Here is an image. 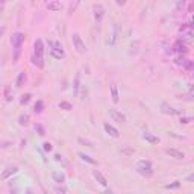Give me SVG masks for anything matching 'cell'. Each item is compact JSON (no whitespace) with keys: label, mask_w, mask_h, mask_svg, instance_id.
<instances>
[{"label":"cell","mask_w":194,"mask_h":194,"mask_svg":"<svg viewBox=\"0 0 194 194\" xmlns=\"http://www.w3.org/2000/svg\"><path fill=\"white\" fill-rule=\"evenodd\" d=\"M35 131L38 132L40 137H44V135H46V131H44V128H43L41 125H35Z\"/></svg>","instance_id":"f546056e"},{"label":"cell","mask_w":194,"mask_h":194,"mask_svg":"<svg viewBox=\"0 0 194 194\" xmlns=\"http://www.w3.org/2000/svg\"><path fill=\"white\" fill-rule=\"evenodd\" d=\"M47 9L48 11H61L62 9V3L61 2H58V0H52V2H48L47 3Z\"/></svg>","instance_id":"5bb4252c"},{"label":"cell","mask_w":194,"mask_h":194,"mask_svg":"<svg viewBox=\"0 0 194 194\" xmlns=\"http://www.w3.org/2000/svg\"><path fill=\"white\" fill-rule=\"evenodd\" d=\"M184 62H185V56L184 55H179V56L175 58V64L176 65H184Z\"/></svg>","instance_id":"4316f807"},{"label":"cell","mask_w":194,"mask_h":194,"mask_svg":"<svg viewBox=\"0 0 194 194\" xmlns=\"http://www.w3.org/2000/svg\"><path fill=\"white\" fill-rule=\"evenodd\" d=\"M137 172L143 176H150L153 173V167H152V162L150 161H140L137 164Z\"/></svg>","instance_id":"6da1fadb"},{"label":"cell","mask_w":194,"mask_h":194,"mask_svg":"<svg viewBox=\"0 0 194 194\" xmlns=\"http://www.w3.org/2000/svg\"><path fill=\"white\" fill-rule=\"evenodd\" d=\"M182 67H185L188 71H191L193 68H194V65H193V61H190V59H185V62H184V65Z\"/></svg>","instance_id":"f1b7e54d"},{"label":"cell","mask_w":194,"mask_h":194,"mask_svg":"<svg viewBox=\"0 0 194 194\" xmlns=\"http://www.w3.org/2000/svg\"><path fill=\"white\" fill-rule=\"evenodd\" d=\"M50 55H52L53 58H56V59H62V58L65 56V53H64V48L61 50V48H55V47H52V48H50Z\"/></svg>","instance_id":"ac0fdd59"},{"label":"cell","mask_w":194,"mask_h":194,"mask_svg":"<svg viewBox=\"0 0 194 194\" xmlns=\"http://www.w3.org/2000/svg\"><path fill=\"white\" fill-rule=\"evenodd\" d=\"M5 97H6V102H11V100H12V94H11L9 87H6V88H5Z\"/></svg>","instance_id":"1f68e13d"},{"label":"cell","mask_w":194,"mask_h":194,"mask_svg":"<svg viewBox=\"0 0 194 194\" xmlns=\"http://www.w3.org/2000/svg\"><path fill=\"white\" fill-rule=\"evenodd\" d=\"M93 176H94V179L99 182L102 187H108V181H106V178L99 172V170H93Z\"/></svg>","instance_id":"30bf717a"},{"label":"cell","mask_w":194,"mask_h":194,"mask_svg":"<svg viewBox=\"0 0 194 194\" xmlns=\"http://www.w3.org/2000/svg\"><path fill=\"white\" fill-rule=\"evenodd\" d=\"M43 111H44V103H43L41 100H38V102L34 105V112H35V114H41Z\"/></svg>","instance_id":"7402d4cb"},{"label":"cell","mask_w":194,"mask_h":194,"mask_svg":"<svg viewBox=\"0 0 194 194\" xmlns=\"http://www.w3.org/2000/svg\"><path fill=\"white\" fill-rule=\"evenodd\" d=\"M173 50L175 52H178V53H188V46L182 41V40H179V41H176L175 44H173Z\"/></svg>","instance_id":"ba28073f"},{"label":"cell","mask_w":194,"mask_h":194,"mask_svg":"<svg viewBox=\"0 0 194 194\" xmlns=\"http://www.w3.org/2000/svg\"><path fill=\"white\" fill-rule=\"evenodd\" d=\"M109 115H111V118L114 121H117V123H125V121H126V115L118 112L115 108H109Z\"/></svg>","instance_id":"3957f363"},{"label":"cell","mask_w":194,"mask_h":194,"mask_svg":"<svg viewBox=\"0 0 194 194\" xmlns=\"http://www.w3.org/2000/svg\"><path fill=\"white\" fill-rule=\"evenodd\" d=\"M79 158L82 159V161H85V162H88V164H91V165H97V161L96 159H93L90 155H85V153H82V152H79Z\"/></svg>","instance_id":"d6986e66"},{"label":"cell","mask_w":194,"mask_h":194,"mask_svg":"<svg viewBox=\"0 0 194 194\" xmlns=\"http://www.w3.org/2000/svg\"><path fill=\"white\" fill-rule=\"evenodd\" d=\"M52 179L56 184H64L65 182V175L62 172H52Z\"/></svg>","instance_id":"2e32d148"},{"label":"cell","mask_w":194,"mask_h":194,"mask_svg":"<svg viewBox=\"0 0 194 194\" xmlns=\"http://www.w3.org/2000/svg\"><path fill=\"white\" fill-rule=\"evenodd\" d=\"M193 121V117H181V125H188Z\"/></svg>","instance_id":"d6a6232c"},{"label":"cell","mask_w":194,"mask_h":194,"mask_svg":"<svg viewBox=\"0 0 194 194\" xmlns=\"http://www.w3.org/2000/svg\"><path fill=\"white\" fill-rule=\"evenodd\" d=\"M181 187V182L179 181H176V182H173V184H168V185H165V188L167 190H176V188H179Z\"/></svg>","instance_id":"83f0119b"},{"label":"cell","mask_w":194,"mask_h":194,"mask_svg":"<svg viewBox=\"0 0 194 194\" xmlns=\"http://www.w3.org/2000/svg\"><path fill=\"white\" fill-rule=\"evenodd\" d=\"M29 114H21L20 117H18V125L20 126H26L28 123H29Z\"/></svg>","instance_id":"ffe728a7"},{"label":"cell","mask_w":194,"mask_h":194,"mask_svg":"<svg viewBox=\"0 0 194 194\" xmlns=\"http://www.w3.org/2000/svg\"><path fill=\"white\" fill-rule=\"evenodd\" d=\"M120 152L123 153V155H128V156H129V155H134V152H135V150H134V149H131V147H125V149H120Z\"/></svg>","instance_id":"4dcf8cb0"},{"label":"cell","mask_w":194,"mask_h":194,"mask_svg":"<svg viewBox=\"0 0 194 194\" xmlns=\"http://www.w3.org/2000/svg\"><path fill=\"white\" fill-rule=\"evenodd\" d=\"M31 97H32V94H31V93L23 94V96H21V99H20V103H21V105H26V103H29V102H31Z\"/></svg>","instance_id":"603a6c76"},{"label":"cell","mask_w":194,"mask_h":194,"mask_svg":"<svg viewBox=\"0 0 194 194\" xmlns=\"http://www.w3.org/2000/svg\"><path fill=\"white\" fill-rule=\"evenodd\" d=\"M23 43H24V34H21V32L12 34V37H11V44H12V47H21Z\"/></svg>","instance_id":"277c9868"},{"label":"cell","mask_w":194,"mask_h":194,"mask_svg":"<svg viewBox=\"0 0 194 194\" xmlns=\"http://www.w3.org/2000/svg\"><path fill=\"white\" fill-rule=\"evenodd\" d=\"M143 140L147 141V143H150V144H158V143H159V138L155 137L153 134H149V132H144V134H143Z\"/></svg>","instance_id":"4fadbf2b"},{"label":"cell","mask_w":194,"mask_h":194,"mask_svg":"<svg viewBox=\"0 0 194 194\" xmlns=\"http://www.w3.org/2000/svg\"><path fill=\"white\" fill-rule=\"evenodd\" d=\"M67 191H68V190H67L65 187H62V184H59V187L55 188V193H62V194H64V193H67Z\"/></svg>","instance_id":"e575fe53"},{"label":"cell","mask_w":194,"mask_h":194,"mask_svg":"<svg viewBox=\"0 0 194 194\" xmlns=\"http://www.w3.org/2000/svg\"><path fill=\"white\" fill-rule=\"evenodd\" d=\"M73 43H75V48H76L79 53H85L87 52V46L82 41V38H81L79 34H73Z\"/></svg>","instance_id":"7a4b0ae2"},{"label":"cell","mask_w":194,"mask_h":194,"mask_svg":"<svg viewBox=\"0 0 194 194\" xmlns=\"http://www.w3.org/2000/svg\"><path fill=\"white\" fill-rule=\"evenodd\" d=\"M111 99H112V102H114V103H118V100H120V96H118V88H117V85H115V84H112V85H111Z\"/></svg>","instance_id":"e0dca14e"},{"label":"cell","mask_w":194,"mask_h":194,"mask_svg":"<svg viewBox=\"0 0 194 194\" xmlns=\"http://www.w3.org/2000/svg\"><path fill=\"white\" fill-rule=\"evenodd\" d=\"M165 155H168L170 158H175V159H185V153L178 149H165Z\"/></svg>","instance_id":"52a82bcc"},{"label":"cell","mask_w":194,"mask_h":194,"mask_svg":"<svg viewBox=\"0 0 194 194\" xmlns=\"http://www.w3.org/2000/svg\"><path fill=\"white\" fill-rule=\"evenodd\" d=\"M93 11H94L96 21H102L103 20V17H105V8H103V5H94Z\"/></svg>","instance_id":"5b68a950"},{"label":"cell","mask_w":194,"mask_h":194,"mask_svg":"<svg viewBox=\"0 0 194 194\" xmlns=\"http://www.w3.org/2000/svg\"><path fill=\"white\" fill-rule=\"evenodd\" d=\"M105 131H106V134L109 135V137H112V138H118L120 137V132H118V129H115L112 125H109V123H105Z\"/></svg>","instance_id":"7c38bea8"},{"label":"cell","mask_w":194,"mask_h":194,"mask_svg":"<svg viewBox=\"0 0 194 194\" xmlns=\"http://www.w3.org/2000/svg\"><path fill=\"white\" fill-rule=\"evenodd\" d=\"M31 59H32V64H34V65H37L38 68H43V67H44V58H43V56H38V55L32 53Z\"/></svg>","instance_id":"9a60e30c"},{"label":"cell","mask_w":194,"mask_h":194,"mask_svg":"<svg viewBox=\"0 0 194 194\" xmlns=\"http://www.w3.org/2000/svg\"><path fill=\"white\" fill-rule=\"evenodd\" d=\"M185 5H187V0H178L176 2V11H184V8H185Z\"/></svg>","instance_id":"484cf974"},{"label":"cell","mask_w":194,"mask_h":194,"mask_svg":"<svg viewBox=\"0 0 194 194\" xmlns=\"http://www.w3.org/2000/svg\"><path fill=\"white\" fill-rule=\"evenodd\" d=\"M43 149H44L46 152H50L53 147H52V144H50V143H44V144H43Z\"/></svg>","instance_id":"d590c367"},{"label":"cell","mask_w":194,"mask_h":194,"mask_svg":"<svg viewBox=\"0 0 194 194\" xmlns=\"http://www.w3.org/2000/svg\"><path fill=\"white\" fill-rule=\"evenodd\" d=\"M3 5H5V0H0V11L3 9Z\"/></svg>","instance_id":"ab89813d"},{"label":"cell","mask_w":194,"mask_h":194,"mask_svg":"<svg viewBox=\"0 0 194 194\" xmlns=\"http://www.w3.org/2000/svg\"><path fill=\"white\" fill-rule=\"evenodd\" d=\"M24 81H26V73L24 71H21L20 75H18V78H17V82H15V87H23V84H24Z\"/></svg>","instance_id":"44dd1931"},{"label":"cell","mask_w":194,"mask_h":194,"mask_svg":"<svg viewBox=\"0 0 194 194\" xmlns=\"http://www.w3.org/2000/svg\"><path fill=\"white\" fill-rule=\"evenodd\" d=\"M34 53L44 58V46H43V41H41V40H37V41H35V44H34Z\"/></svg>","instance_id":"8fae6325"},{"label":"cell","mask_w":194,"mask_h":194,"mask_svg":"<svg viewBox=\"0 0 194 194\" xmlns=\"http://www.w3.org/2000/svg\"><path fill=\"white\" fill-rule=\"evenodd\" d=\"M161 111H162L164 114H167V115H178V114H181L179 109H175L173 106H170V105L165 103V102L161 103Z\"/></svg>","instance_id":"8992f818"},{"label":"cell","mask_w":194,"mask_h":194,"mask_svg":"<svg viewBox=\"0 0 194 194\" xmlns=\"http://www.w3.org/2000/svg\"><path fill=\"white\" fill-rule=\"evenodd\" d=\"M78 141H79L81 144H85L87 147H94V146H93V143H91V141H87V140H84V138H79Z\"/></svg>","instance_id":"836d02e7"},{"label":"cell","mask_w":194,"mask_h":194,"mask_svg":"<svg viewBox=\"0 0 194 194\" xmlns=\"http://www.w3.org/2000/svg\"><path fill=\"white\" fill-rule=\"evenodd\" d=\"M55 161H62V156L56 153V155H55Z\"/></svg>","instance_id":"74e56055"},{"label":"cell","mask_w":194,"mask_h":194,"mask_svg":"<svg viewBox=\"0 0 194 194\" xmlns=\"http://www.w3.org/2000/svg\"><path fill=\"white\" fill-rule=\"evenodd\" d=\"M187 181H188V182H193V181H194V175H190V176L187 178Z\"/></svg>","instance_id":"f35d334b"},{"label":"cell","mask_w":194,"mask_h":194,"mask_svg":"<svg viewBox=\"0 0 194 194\" xmlns=\"http://www.w3.org/2000/svg\"><path fill=\"white\" fill-rule=\"evenodd\" d=\"M59 108L64 109V111H71V109H73V105H71L70 102H61V103H59Z\"/></svg>","instance_id":"d4e9b609"},{"label":"cell","mask_w":194,"mask_h":194,"mask_svg":"<svg viewBox=\"0 0 194 194\" xmlns=\"http://www.w3.org/2000/svg\"><path fill=\"white\" fill-rule=\"evenodd\" d=\"M115 3H117L118 6H123V5L126 3V0H115Z\"/></svg>","instance_id":"8d00e7d4"},{"label":"cell","mask_w":194,"mask_h":194,"mask_svg":"<svg viewBox=\"0 0 194 194\" xmlns=\"http://www.w3.org/2000/svg\"><path fill=\"white\" fill-rule=\"evenodd\" d=\"M18 172V167H8L6 170H5V172L2 173V175H0V181H6L8 178H11V176H14L15 173Z\"/></svg>","instance_id":"9c48e42d"},{"label":"cell","mask_w":194,"mask_h":194,"mask_svg":"<svg viewBox=\"0 0 194 194\" xmlns=\"http://www.w3.org/2000/svg\"><path fill=\"white\" fill-rule=\"evenodd\" d=\"M81 78H79V75H76V78H75V85H73V88H75V94L78 96L79 94V88H81Z\"/></svg>","instance_id":"cb8c5ba5"}]
</instances>
